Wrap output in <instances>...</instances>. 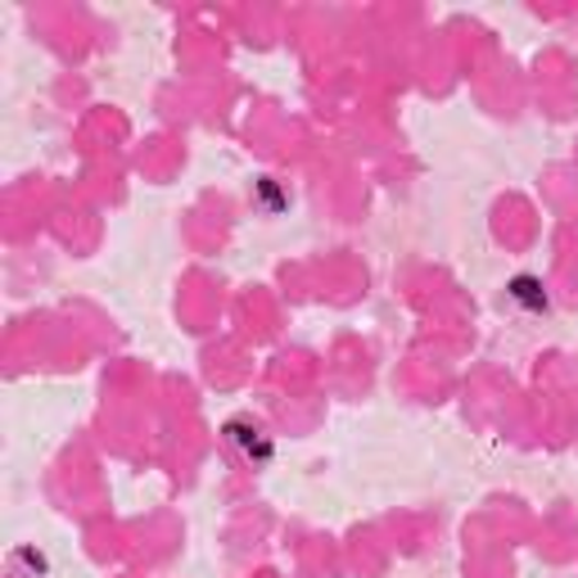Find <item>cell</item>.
<instances>
[{"label": "cell", "mask_w": 578, "mask_h": 578, "mask_svg": "<svg viewBox=\"0 0 578 578\" xmlns=\"http://www.w3.org/2000/svg\"><path fill=\"white\" fill-rule=\"evenodd\" d=\"M226 443H231L239 457H245V461H254V465H267V461H271V443H267V434H263L254 420H245V416L226 425Z\"/></svg>", "instance_id": "1"}, {"label": "cell", "mask_w": 578, "mask_h": 578, "mask_svg": "<svg viewBox=\"0 0 578 578\" xmlns=\"http://www.w3.org/2000/svg\"><path fill=\"white\" fill-rule=\"evenodd\" d=\"M511 299H515L520 308H528V312H547L543 280H534V276H515V280H511Z\"/></svg>", "instance_id": "2"}]
</instances>
